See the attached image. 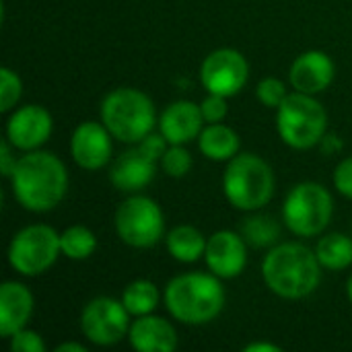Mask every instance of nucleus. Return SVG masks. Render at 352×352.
Returning <instances> with one entry per match:
<instances>
[{
  "label": "nucleus",
  "mask_w": 352,
  "mask_h": 352,
  "mask_svg": "<svg viewBox=\"0 0 352 352\" xmlns=\"http://www.w3.org/2000/svg\"><path fill=\"white\" fill-rule=\"evenodd\" d=\"M8 182L14 200L37 214L54 210L68 192L66 165L58 155L39 148L16 159Z\"/></svg>",
  "instance_id": "1"
},
{
  "label": "nucleus",
  "mask_w": 352,
  "mask_h": 352,
  "mask_svg": "<svg viewBox=\"0 0 352 352\" xmlns=\"http://www.w3.org/2000/svg\"><path fill=\"white\" fill-rule=\"evenodd\" d=\"M262 278L280 299H305L320 287L322 264L307 245L287 241L270 248L262 262Z\"/></svg>",
  "instance_id": "2"
},
{
  "label": "nucleus",
  "mask_w": 352,
  "mask_h": 352,
  "mask_svg": "<svg viewBox=\"0 0 352 352\" xmlns=\"http://www.w3.org/2000/svg\"><path fill=\"white\" fill-rule=\"evenodd\" d=\"M225 287L217 274L186 272L165 287V307L173 320L186 326H206L225 307Z\"/></svg>",
  "instance_id": "3"
},
{
  "label": "nucleus",
  "mask_w": 352,
  "mask_h": 352,
  "mask_svg": "<svg viewBox=\"0 0 352 352\" xmlns=\"http://www.w3.org/2000/svg\"><path fill=\"white\" fill-rule=\"evenodd\" d=\"M276 179L272 167L254 153H239L227 161L223 194L227 202L243 212L262 210L274 196Z\"/></svg>",
  "instance_id": "4"
},
{
  "label": "nucleus",
  "mask_w": 352,
  "mask_h": 352,
  "mask_svg": "<svg viewBox=\"0 0 352 352\" xmlns=\"http://www.w3.org/2000/svg\"><path fill=\"white\" fill-rule=\"evenodd\" d=\"M101 122L111 136L126 144H138L157 126L153 99L140 89L118 87L101 101Z\"/></svg>",
  "instance_id": "5"
},
{
  "label": "nucleus",
  "mask_w": 352,
  "mask_h": 352,
  "mask_svg": "<svg viewBox=\"0 0 352 352\" xmlns=\"http://www.w3.org/2000/svg\"><path fill=\"white\" fill-rule=\"evenodd\" d=\"M276 132L280 140L295 151H309L320 144L328 132V111L316 95L289 93L276 107Z\"/></svg>",
  "instance_id": "6"
},
{
  "label": "nucleus",
  "mask_w": 352,
  "mask_h": 352,
  "mask_svg": "<svg viewBox=\"0 0 352 352\" xmlns=\"http://www.w3.org/2000/svg\"><path fill=\"white\" fill-rule=\"evenodd\" d=\"M334 214V200L326 186L301 182L293 186L283 202V221L297 237L322 235Z\"/></svg>",
  "instance_id": "7"
},
{
  "label": "nucleus",
  "mask_w": 352,
  "mask_h": 352,
  "mask_svg": "<svg viewBox=\"0 0 352 352\" xmlns=\"http://www.w3.org/2000/svg\"><path fill=\"white\" fill-rule=\"evenodd\" d=\"M8 264L21 276H41L62 256L60 233L43 223L23 227L8 243Z\"/></svg>",
  "instance_id": "8"
},
{
  "label": "nucleus",
  "mask_w": 352,
  "mask_h": 352,
  "mask_svg": "<svg viewBox=\"0 0 352 352\" xmlns=\"http://www.w3.org/2000/svg\"><path fill=\"white\" fill-rule=\"evenodd\" d=\"M118 237L134 248L148 250L155 248L165 235V217L161 206L148 196H130L126 198L113 217Z\"/></svg>",
  "instance_id": "9"
},
{
  "label": "nucleus",
  "mask_w": 352,
  "mask_h": 352,
  "mask_svg": "<svg viewBox=\"0 0 352 352\" xmlns=\"http://www.w3.org/2000/svg\"><path fill=\"white\" fill-rule=\"evenodd\" d=\"M130 311L122 299L95 297L80 314V332L95 346H113L130 332Z\"/></svg>",
  "instance_id": "10"
},
{
  "label": "nucleus",
  "mask_w": 352,
  "mask_h": 352,
  "mask_svg": "<svg viewBox=\"0 0 352 352\" xmlns=\"http://www.w3.org/2000/svg\"><path fill=\"white\" fill-rule=\"evenodd\" d=\"M250 78V64L245 56L233 47L210 52L200 66V82L208 93L235 97Z\"/></svg>",
  "instance_id": "11"
},
{
  "label": "nucleus",
  "mask_w": 352,
  "mask_h": 352,
  "mask_svg": "<svg viewBox=\"0 0 352 352\" xmlns=\"http://www.w3.org/2000/svg\"><path fill=\"white\" fill-rule=\"evenodd\" d=\"M54 130L52 113L37 103L16 107L6 122V140L23 153L37 151L47 142Z\"/></svg>",
  "instance_id": "12"
},
{
  "label": "nucleus",
  "mask_w": 352,
  "mask_h": 352,
  "mask_svg": "<svg viewBox=\"0 0 352 352\" xmlns=\"http://www.w3.org/2000/svg\"><path fill=\"white\" fill-rule=\"evenodd\" d=\"M72 161L85 171H97L109 165L113 155V136L101 122H82L70 136Z\"/></svg>",
  "instance_id": "13"
},
{
  "label": "nucleus",
  "mask_w": 352,
  "mask_h": 352,
  "mask_svg": "<svg viewBox=\"0 0 352 352\" xmlns=\"http://www.w3.org/2000/svg\"><path fill=\"white\" fill-rule=\"evenodd\" d=\"M206 266L219 278H237L248 266V241L241 233L217 231L206 241Z\"/></svg>",
  "instance_id": "14"
},
{
  "label": "nucleus",
  "mask_w": 352,
  "mask_h": 352,
  "mask_svg": "<svg viewBox=\"0 0 352 352\" xmlns=\"http://www.w3.org/2000/svg\"><path fill=\"white\" fill-rule=\"evenodd\" d=\"M334 74V60L322 50H309L293 60L289 68V82L299 93L320 95L332 85Z\"/></svg>",
  "instance_id": "15"
},
{
  "label": "nucleus",
  "mask_w": 352,
  "mask_h": 352,
  "mask_svg": "<svg viewBox=\"0 0 352 352\" xmlns=\"http://www.w3.org/2000/svg\"><path fill=\"white\" fill-rule=\"evenodd\" d=\"M161 163L146 155L138 144L122 153L109 167V182L120 192H140L157 175Z\"/></svg>",
  "instance_id": "16"
},
{
  "label": "nucleus",
  "mask_w": 352,
  "mask_h": 352,
  "mask_svg": "<svg viewBox=\"0 0 352 352\" xmlns=\"http://www.w3.org/2000/svg\"><path fill=\"white\" fill-rule=\"evenodd\" d=\"M204 118L200 105L188 99L169 103L159 116V132L167 138L169 144H188L196 140L204 128Z\"/></svg>",
  "instance_id": "17"
},
{
  "label": "nucleus",
  "mask_w": 352,
  "mask_h": 352,
  "mask_svg": "<svg viewBox=\"0 0 352 352\" xmlns=\"http://www.w3.org/2000/svg\"><path fill=\"white\" fill-rule=\"evenodd\" d=\"M35 309L33 293L27 285L6 280L0 285V336L10 338L14 332L27 328Z\"/></svg>",
  "instance_id": "18"
},
{
  "label": "nucleus",
  "mask_w": 352,
  "mask_h": 352,
  "mask_svg": "<svg viewBox=\"0 0 352 352\" xmlns=\"http://www.w3.org/2000/svg\"><path fill=\"white\" fill-rule=\"evenodd\" d=\"M128 340L138 352H173L179 344L177 330L159 316H140L132 322Z\"/></svg>",
  "instance_id": "19"
},
{
  "label": "nucleus",
  "mask_w": 352,
  "mask_h": 352,
  "mask_svg": "<svg viewBox=\"0 0 352 352\" xmlns=\"http://www.w3.org/2000/svg\"><path fill=\"white\" fill-rule=\"evenodd\" d=\"M198 148L208 161L227 163L235 155H239L241 140H239V134L233 128L225 126L223 122L208 124L206 128H202L198 136Z\"/></svg>",
  "instance_id": "20"
},
{
  "label": "nucleus",
  "mask_w": 352,
  "mask_h": 352,
  "mask_svg": "<svg viewBox=\"0 0 352 352\" xmlns=\"http://www.w3.org/2000/svg\"><path fill=\"white\" fill-rule=\"evenodd\" d=\"M206 241L208 239H204V235L192 225H177L165 237L169 256L182 264H194L204 258Z\"/></svg>",
  "instance_id": "21"
},
{
  "label": "nucleus",
  "mask_w": 352,
  "mask_h": 352,
  "mask_svg": "<svg viewBox=\"0 0 352 352\" xmlns=\"http://www.w3.org/2000/svg\"><path fill=\"white\" fill-rule=\"evenodd\" d=\"M316 256L324 270L340 272L352 266V239L344 233H328L320 237Z\"/></svg>",
  "instance_id": "22"
},
{
  "label": "nucleus",
  "mask_w": 352,
  "mask_h": 352,
  "mask_svg": "<svg viewBox=\"0 0 352 352\" xmlns=\"http://www.w3.org/2000/svg\"><path fill=\"white\" fill-rule=\"evenodd\" d=\"M159 301H161V293H159L157 285L146 278L132 280L130 285H126V289L122 293V303L134 318L153 314L159 307Z\"/></svg>",
  "instance_id": "23"
},
{
  "label": "nucleus",
  "mask_w": 352,
  "mask_h": 352,
  "mask_svg": "<svg viewBox=\"0 0 352 352\" xmlns=\"http://www.w3.org/2000/svg\"><path fill=\"white\" fill-rule=\"evenodd\" d=\"M60 248H62V256H66L68 260L82 262V260H89L95 254L97 237L89 227L72 225V227H68V229H64L60 233Z\"/></svg>",
  "instance_id": "24"
},
{
  "label": "nucleus",
  "mask_w": 352,
  "mask_h": 352,
  "mask_svg": "<svg viewBox=\"0 0 352 352\" xmlns=\"http://www.w3.org/2000/svg\"><path fill=\"white\" fill-rule=\"evenodd\" d=\"M241 235L254 248H270L276 243L280 227L270 214H252L243 221Z\"/></svg>",
  "instance_id": "25"
},
{
  "label": "nucleus",
  "mask_w": 352,
  "mask_h": 352,
  "mask_svg": "<svg viewBox=\"0 0 352 352\" xmlns=\"http://www.w3.org/2000/svg\"><path fill=\"white\" fill-rule=\"evenodd\" d=\"M192 155L186 148V144H169L165 155L161 157V169L169 175V177H186L192 169Z\"/></svg>",
  "instance_id": "26"
},
{
  "label": "nucleus",
  "mask_w": 352,
  "mask_h": 352,
  "mask_svg": "<svg viewBox=\"0 0 352 352\" xmlns=\"http://www.w3.org/2000/svg\"><path fill=\"white\" fill-rule=\"evenodd\" d=\"M21 95H23V80H21V76L12 68L2 66L0 68V111L8 113L10 109H14L19 99H21Z\"/></svg>",
  "instance_id": "27"
},
{
  "label": "nucleus",
  "mask_w": 352,
  "mask_h": 352,
  "mask_svg": "<svg viewBox=\"0 0 352 352\" xmlns=\"http://www.w3.org/2000/svg\"><path fill=\"white\" fill-rule=\"evenodd\" d=\"M287 87L280 78H274V76H268V78H262L256 87V97L262 105L270 107V109H276L285 99H287Z\"/></svg>",
  "instance_id": "28"
},
{
  "label": "nucleus",
  "mask_w": 352,
  "mask_h": 352,
  "mask_svg": "<svg viewBox=\"0 0 352 352\" xmlns=\"http://www.w3.org/2000/svg\"><path fill=\"white\" fill-rule=\"evenodd\" d=\"M227 99L229 97L214 95V93H208L204 97V101L200 103V111H202V118H204L206 124H221V122H225V118L229 116Z\"/></svg>",
  "instance_id": "29"
},
{
  "label": "nucleus",
  "mask_w": 352,
  "mask_h": 352,
  "mask_svg": "<svg viewBox=\"0 0 352 352\" xmlns=\"http://www.w3.org/2000/svg\"><path fill=\"white\" fill-rule=\"evenodd\" d=\"M8 346L12 352H43L45 351V342L39 336V332L23 328L19 332H14L8 338Z\"/></svg>",
  "instance_id": "30"
},
{
  "label": "nucleus",
  "mask_w": 352,
  "mask_h": 352,
  "mask_svg": "<svg viewBox=\"0 0 352 352\" xmlns=\"http://www.w3.org/2000/svg\"><path fill=\"white\" fill-rule=\"evenodd\" d=\"M334 188L344 196L352 200V157H346L338 163L334 169Z\"/></svg>",
  "instance_id": "31"
},
{
  "label": "nucleus",
  "mask_w": 352,
  "mask_h": 352,
  "mask_svg": "<svg viewBox=\"0 0 352 352\" xmlns=\"http://www.w3.org/2000/svg\"><path fill=\"white\" fill-rule=\"evenodd\" d=\"M138 146H140L146 155H151L153 159H157V161L161 163V157L165 155L169 142H167V138H165L161 132H151V134H146V136L138 142Z\"/></svg>",
  "instance_id": "32"
},
{
  "label": "nucleus",
  "mask_w": 352,
  "mask_h": 352,
  "mask_svg": "<svg viewBox=\"0 0 352 352\" xmlns=\"http://www.w3.org/2000/svg\"><path fill=\"white\" fill-rule=\"evenodd\" d=\"M12 148L14 146L6 138L0 142V171H2V175L6 179L10 177V173H12V169L16 165V157H12Z\"/></svg>",
  "instance_id": "33"
},
{
  "label": "nucleus",
  "mask_w": 352,
  "mask_h": 352,
  "mask_svg": "<svg viewBox=\"0 0 352 352\" xmlns=\"http://www.w3.org/2000/svg\"><path fill=\"white\" fill-rule=\"evenodd\" d=\"M245 352H283L280 346L276 344H270V342H252V344H245L243 346Z\"/></svg>",
  "instance_id": "34"
},
{
  "label": "nucleus",
  "mask_w": 352,
  "mask_h": 352,
  "mask_svg": "<svg viewBox=\"0 0 352 352\" xmlns=\"http://www.w3.org/2000/svg\"><path fill=\"white\" fill-rule=\"evenodd\" d=\"M56 352H87V346H82L78 342H62L56 346Z\"/></svg>",
  "instance_id": "35"
},
{
  "label": "nucleus",
  "mask_w": 352,
  "mask_h": 352,
  "mask_svg": "<svg viewBox=\"0 0 352 352\" xmlns=\"http://www.w3.org/2000/svg\"><path fill=\"white\" fill-rule=\"evenodd\" d=\"M346 295H349V301L352 303V276L349 278V285H346Z\"/></svg>",
  "instance_id": "36"
}]
</instances>
